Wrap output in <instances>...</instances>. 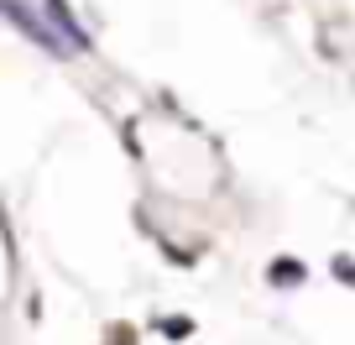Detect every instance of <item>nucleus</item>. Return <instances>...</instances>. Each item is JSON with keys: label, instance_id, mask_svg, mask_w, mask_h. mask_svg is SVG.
Masks as SVG:
<instances>
[{"label": "nucleus", "instance_id": "1", "mask_svg": "<svg viewBox=\"0 0 355 345\" xmlns=\"http://www.w3.org/2000/svg\"><path fill=\"white\" fill-rule=\"evenodd\" d=\"M0 11H6V22H11L32 47H42L53 63H68V58H73V42L53 26V16H47V11H32L26 0H0Z\"/></svg>", "mask_w": 355, "mask_h": 345}, {"label": "nucleus", "instance_id": "5", "mask_svg": "<svg viewBox=\"0 0 355 345\" xmlns=\"http://www.w3.org/2000/svg\"><path fill=\"white\" fill-rule=\"evenodd\" d=\"M329 278H340L345 283V288H355V256H329Z\"/></svg>", "mask_w": 355, "mask_h": 345}, {"label": "nucleus", "instance_id": "4", "mask_svg": "<svg viewBox=\"0 0 355 345\" xmlns=\"http://www.w3.org/2000/svg\"><path fill=\"white\" fill-rule=\"evenodd\" d=\"M157 330L173 335V340H189V335H193V319H189V314H162V319H157Z\"/></svg>", "mask_w": 355, "mask_h": 345}, {"label": "nucleus", "instance_id": "2", "mask_svg": "<svg viewBox=\"0 0 355 345\" xmlns=\"http://www.w3.org/2000/svg\"><path fill=\"white\" fill-rule=\"evenodd\" d=\"M37 6H42V11L53 16V26L73 42V53H94V37H89V26L73 16V6H68V0H37Z\"/></svg>", "mask_w": 355, "mask_h": 345}, {"label": "nucleus", "instance_id": "6", "mask_svg": "<svg viewBox=\"0 0 355 345\" xmlns=\"http://www.w3.org/2000/svg\"><path fill=\"white\" fill-rule=\"evenodd\" d=\"M110 345H136V330H131V324H115V330H110Z\"/></svg>", "mask_w": 355, "mask_h": 345}, {"label": "nucleus", "instance_id": "3", "mask_svg": "<svg viewBox=\"0 0 355 345\" xmlns=\"http://www.w3.org/2000/svg\"><path fill=\"white\" fill-rule=\"evenodd\" d=\"M303 278H309V267H303L298 256H272V267H266L272 288H303Z\"/></svg>", "mask_w": 355, "mask_h": 345}]
</instances>
